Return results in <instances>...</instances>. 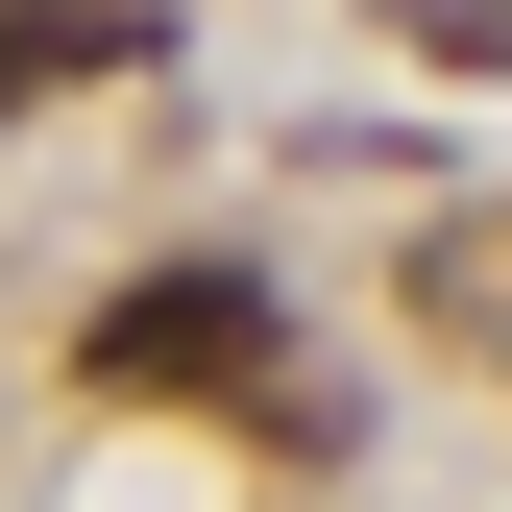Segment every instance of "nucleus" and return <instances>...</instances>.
<instances>
[{"label": "nucleus", "mask_w": 512, "mask_h": 512, "mask_svg": "<svg viewBox=\"0 0 512 512\" xmlns=\"http://www.w3.org/2000/svg\"><path fill=\"white\" fill-rule=\"evenodd\" d=\"M269 366H293V293H269V269H147V293L74 342V391H98V415H171V391H269Z\"/></svg>", "instance_id": "1"}, {"label": "nucleus", "mask_w": 512, "mask_h": 512, "mask_svg": "<svg viewBox=\"0 0 512 512\" xmlns=\"http://www.w3.org/2000/svg\"><path fill=\"white\" fill-rule=\"evenodd\" d=\"M49 74H147V0H0V122Z\"/></svg>", "instance_id": "2"}]
</instances>
